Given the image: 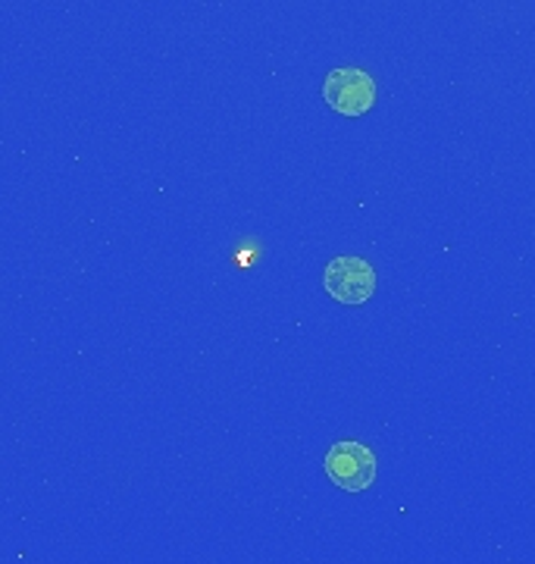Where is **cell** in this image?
I'll return each mask as SVG.
<instances>
[{
  "label": "cell",
  "mask_w": 535,
  "mask_h": 564,
  "mask_svg": "<svg viewBox=\"0 0 535 564\" xmlns=\"http://www.w3.org/2000/svg\"><path fill=\"white\" fill-rule=\"evenodd\" d=\"M323 98L341 117H363L376 104V82L367 69L341 66V69H332L323 82Z\"/></svg>",
  "instance_id": "obj_1"
},
{
  "label": "cell",
  "mask_w": 535,
  "mask_h": 564,
  "mask_svg": "<svg viewBox=\"0 0 535 564\" xmlns=\"http://www.w3.org/2000/svg\"><path fill=\"white\" fill-rule=\"evenodd\" d=\"M326 477L345 492H363L376 484V455L363 443H336L326 452Z\"/></svg>",
  "instance_id": "obj_2"
},
{
  "label": "cell",
  "mask_w": 535,
  "mask_h": 564,
  "mask_svg": "<svg viewBox=\"0 0 535 564\" xmlns=\"http://www.w3.org/2000/svg\"><path fill=\"white\" fill-rule=\"evenodd\" d=\"M323 285L338 304H367L376 292V270L363 258L345 254L326 263Z\"/></svg>",
  "instance_id": "obj_3"
}]
</instances>
